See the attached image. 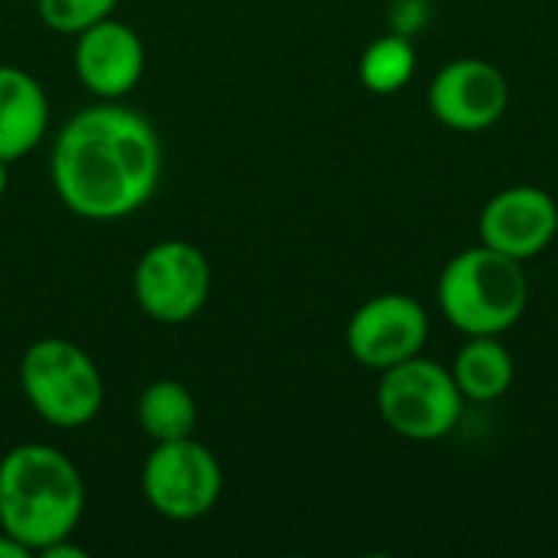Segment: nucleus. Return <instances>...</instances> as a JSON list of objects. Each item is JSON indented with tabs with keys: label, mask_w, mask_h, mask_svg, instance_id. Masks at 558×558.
Listing matches in <instances>:
<instances>
[{
	"label": "nucleus",
	"mask_w": 558,
	"mask_h": 558,
	"mask_svg": "<svg viewBox=\"0 0 558 558\" xmlns=\"http://www.w3.org/2000/svg\"><path fill=\"white\" fill-rule=\"evenodd\" d=\"M29 556H33V553H29L23 543H16L10 533H3V530H0V558H29Z\"/></svg>",
	"instance_id": "obj_18"
},
{
	"label": "nucleus",
	"mask_w": 558,
	"mask_h": 558,
	"mask_svg": "<svg viewBox=\"0 0 558 558\" xmlns=\"http://www.w3.org/2000/svg\"><path fill=\"white\" fill-rule=\"evenodd\" d=\"M428 340L425 307L409 294H376L347 324V350L366 369H389L422 353Z\"/></svg>",
	"instance_id": "obj_8"
},
{
	"label": "nucleus",
	"mask_w": 558,
	"mask_h": 558,
	"mask_svg": "<svg viewBox=\"0 0 558 558\" xmlns=\"http://www.w3.org/2000/svg\"><path fill=\"white\" fill-rule=\"evenodd\" d=\"M422 23H425V3H422V0H396V10H392V33L412 36Z\"/></svg>",
	"instance_id": "obj_17"
},
{
	"label": "nucleus",
	"mask_w": 558,
	"mask_h": 558,
	"mask_svg": "<svg viewBox=\"0 0 558 558\" xmlns=\"http://www.w3.org/2000/svg\"><path fill=\"white\" fill-rule=\"evenodd\" d=\"M49 131V95L20 65H0V160L13 163L39 147Z\"/></svg>",
	"instance_id": "obj_12"
},
{
	"label": "nucleus",
	"mask_w": 558,
	"mask_h": 558,
	"mask_svg": "<svg viewBox=\"0 0 558 558\" xmlns=\"http://www.w3.org/2000/svg\"><path fill=\"white\" fill-rule=\"evenodd\" d=\"M530 281L517 258L487 245L454 255L438 281V304L448 324L468 337H500L526 311Z\"/></svg>",
	"instance_id": "obj_3"
},
{
	"label": "nucleus",
	"mask_w": 558,
	"mask_h": 558,
	"mask_svg": "<svg viewBox=\"0 0 558 558\" xmlns=\"http://www.w3.org/2000/svg\"><path fill=\"white\" fill-rule=\"evenodd\" d=\"M20 389L33 412L52 428H85L105 405L98 363L65 337H43L20 360Z\"/></svg>",
	"instance_id": "obj_4"
},
{
	"label": "nucleus",
	"mask_w": 558,
	"mask_h": 558,
	"mask_svg": "<svg viewBox=\"0 0 558 558\" xmlns=\"http://www.w3.org/2000/svg\"><path fill=\"white\" fill-rule=\"evenodd\" d=\"M513 356L497 337H471L451 366L461 396L471 402H497L513 386Z\"/></svg>",
	"instance_id": "obj_13"
},
{
	"label": "nucleus",
	"mask_w": 558,
	"mask_h": 558,
	"mask_svg": "<svg viewBox=\"0 0 558 558\" xmlns=\"http://www.w3.org/2000/svg\"><path fill=\"white\" fill-rule=\"evenodd\" d=\"M163 144L154 124L118 101L72 114L56 134L49 177L69 213L114 222L137 213L160 183Z\"/></svg>",
	"instance_id": "obj_1"
},
{
	"label": "nucleus",
	"mask_w": 558,
	"mask_h": 558,
	"mask_svg": "<svg viewBox=\"0 0 558 558\" xmlns=\"http://www.w3.org/2000/svg\"><path fill=\"white\" fill-rule=\"evenodd\" d=\"M75 75L98 101H121L144 78L147 52L134 26L105 16L75 36Z\"/></svg>",
	"instance_id": "obj_10"
},
{
	"label": "nucleus",
	"mask_w": 558,
	"mask_h": 558,
	"mask_svg": "<svg viewBox=\"0 0 558 558\" xmlns=\"http://www.w3.org/2000/svg\"><path fill=\"white\" fill-rule=\"evenodd\" d=\"M7 183H10V173H7V163L0 160V199H3V193H7Z\"/></svg>",
	"instance_id": "obj_19"
},
{
	"label": "nucleus",
	"mask_w": 558,
	"mask_h": 558,
	"mask_svg": "<svg viewBox=\"0 0 558 558\" xmlns=\"http://www.w3.org/2000/svg\"><path fill=\"white\" fill-rule=\"evenodd\" d=\"M412 75H415V49L409 36H399V33L379 36L376 43L366 46L360 59V82L376 95L399 92Z\"/></svg>",
	"instance_id": "obj_15"
},
{
	"label": "nucleus",
	"mask_w": 558,
	"mask_h": 558,
	"mask_svg": "<svg viewBox=\"0 0 558 558\" xmlns=\"http://www.w3.org/2000/svg\"><path fill=\"white\" fill-rule=\"evenodd\" d=\"M141 490L150 510L163 520L193 523L216 510L222 497V468L193 435L160 441L141 468Z\"/></svg>",
	"instance_id": "obj_6"
},
{
	"label": "nucleus",
	"mask_w": 558,
	"mask_h": 558,
	"mask_svg": "<svg viewBox=\"0 0 558 558\" xmlns=\"http://www.w3.org/2000/svg\"><path fill=\"white\" fill-rule=\"evenodd\" d=\"M196 399L177 379L147 383L137 396V425L154 445L190 438L196 432Z\"/></svg>",
	"instance_id": "obj_14"
},
{
	"label": "nucleus",
	"mask_w": 558,
	"mask_h": 558,
	"mask_svg": "<svg viewBox=\"0 0 558 558\" xmlns=\"http://www.w3.org/2000/svg\"><path fill=\"white\" fill-rule=\"evenodd\" d=\"M376 405L383 422L409 441H438L461 422L464 396L451 369L412 356L383 369Z\"/></svg>",
	"instance_id": "obj_5"
},
{
	"label": "nucleus",
	"mask_w": 558,
	"mask_h": 558,
	"mask_svg": "<svg viewBox=\"0 0 558 558\" xmlns=\"http://www.w3.org/2000/svg\"><path fill=\"white\" fill-rule=\"evenodd\" d=\"M558 232L556 199L539 186H507L481 213V239L487 248L517 262L549 248Z\"/></svg>",
	"instance_id": "obj_11"
},
{
	"label": "nucleus",
	"mask_w": 558,
	"mask_h": 558,
	"mask_svg": "<svg viewBox=\"0 0 558 558\" xmlns=\"http://www.w3.org/2000/svg\"><path fill=\"white\" fill-rule=\"evenodd\" d=\"M137 307L157 324H186L193 320L213 291V268L203 248L183 239L154 242L131 275Z\"/></svg>",
	"instance_id": "obj_7"
},
{
	"label": "nucleus",
	"mask_w": 558,
	"mask_h": 558,
	"mask_svg": "<svg viewBox=\"0 0 558 558\" xmlns=\"http://www.w3.org/2000/svg\"><path fill=\"white\" fill-rule=\"evenodd\" d=\"M118 0H36L39 20L65 36H78L82 29L95 26L98 20L111 16Z\"/></svg>",
	"instance_id": "obj_16"
},
{
	"label": "nucleus",
	"mask_w": 558,
	"mask_h": 558,
	"mask_svg": "<svg viewBox=\"0 0 558 558\" xmlns=\"http://www.w3.org/2000/svg\"><path fill=\"white\" fill-rule=\"evenodd\" d=\"M428 105L451 131H484L504 118L510 105V82L494 62L454 59L435 75Z\"/></svg>",
	"instance_id": "obj_9"
},
{
	"label": "nucleus",
	"mask_w": 558,
	"mask_h": 558,
	"mask_svg": "<svg viewBox=\"0 0 558 558\" xmlns=\"http://www.w3.org/2000/svg\"><path fill=\"white\" fill-rule=\"evenodd\" d=\"M85 513V481L52 445H16L0 461V530L33 556L69 539Z\"/></svg>",
	"instance_id": "obj_2"
}]
</instances>
